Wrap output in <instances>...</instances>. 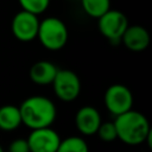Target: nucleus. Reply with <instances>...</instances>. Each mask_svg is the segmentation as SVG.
Here are the masks:
<instances>
[{
	"mask_svg": "<svg viewBox=\"0 0 152 152\" xmlns=\"http://www.w3.org/2000/svg\"><path fill=\"white\" fill-rule=\"evenodd\" d=\"M19 112L21 124L31 131L51 127L57 115L55 103L50 99L40 95L30 96L24 100L19 107Z\"/></svg>",
	"mask_w": 152,
	"mask_h": 152,
	"instance_id": "obj_1",
	"label": "nucleus"
},
{
	"mask_svg": "<svg viewBox=\"0 0 152 152\" xmlns=\"http://www.w3.org/2000/svg\"><path fill=\"white\" fill-rule=\"evenodd\" d=\"M113 124L116 129L118 139L131 146L144 144L152 133L147 118L142 113L133 109L115 116Z\"/></svg>",
	"mask_w": 152,
	"mask_h": 152,
	"instance_id": "obj_2",
	"label": "nucleus"
},
{
	"mask_svg": "<svg viewBox=\"0 0 152 152\" xmlns=\"http://www.w3.org/2000/svg\"><path fill=\"white\" fill-rule=\"evenodd\" d=\"M37 37L39 38L44 48L56 51L62 49L66 44L68 28L61 19L50 17L44 19L43 21H39Z\"/></svg>",
	"mask_w": 152,
	"mask_h": 152,
	"instance_id": "obj_3",
	"label": "nucleus"
},
{
	"mask_svg": "<svg viewBox=\"0 0 152 152\" xmlns=\"http://www.w3.org/2000/svg\"><path fill=\"white\" fill-rule=\"evenodd\" d=\"M51 84L56 96L64 102L76 100L81 91V81L71 70H58Z\"/></svg>",
	"mask_w": 152,
	"mask_h": 152,
	"instance_id": "obj_4",
	"label": "nucleus"
},
{
	"mask_svg": "<svg viewBox=\"0 0 152 152\" xmlns=\"http://www.w3.org/2000/svg\"><path fill=\"white\" fill-rule=\"evenodd\" d=\"M104 104L109 113L119 116L132 109L133 95L124 84H113L104 93Z\"/></svg>",
	"mask_w": 152,
	"mask_h": 152,
	"instance_id": "obj_5",
	"label": "nucleus"
},
{
	"mask_svg": "<svg viewBox=\"0 0 152 152\" xmlns=\"http://www.w3.org/2000/svg\"><path fill=\"white\" fill-rule=\"evenodd\" d=\"M127 27H128L127 18L120 11L109 10L107 13H104L102 17L99 18L100 32L112 42L120 40Z\"/></svg>",
	"mask_w": 152,
	"mask_h": 152,
	"instance_id": "obj_6",
	"label": "nucleus"
},
{
	"mask_svg": "<svg viewBox=\"0 0 152 152\" xmlns=\"http://www.w3.org/2000/svg\"><path fill=\"white\" fill-rule=\"evenodd\" d=\"M26 140L30 152H56L62 139L55 129L46 127L31 131Z\"/></svg>",
	"mask_w": 152,
	"mask_h": 152,
	"instance_id": "obj_7",
	"label": "nucleus"
},
{
	"mask_svg": "<svg viewBox=\"0 0 152 152\" xmlns=\"http://www.w3.org/2000/svg\"><path fill=\"white\" fill-rule=\"evenodd\" d=\"M39 27V20L37 15L20 11L12 20V32L18 40L31 42L37 37Z\"/></svg>",
	"mask_w": 152,
	"mask_h": 152,
	"instance_id": "obj_8",
	"label": "nucleus"
},
{
	"mask_svg": "<svg viewBox=\"0 0 152 152\" xmlns=\"http://www.w3.org/2000/svg\"><path fill=\"white\" fill-rule=\"evenodd\" d=\"M101 122L102 121L99 110L91 106L81 107L75 115V125L78 132L83 135L96 134Z\"/></svg>",
	"mask_w": 152,
	"mask_h": 152,
	"instance_id": "obj_9",
	"label": "nucleus"
},
{
	"mask_svg": "<svg viewBox=\"0 0 152 152\" xmlns=\"http://www.w3.org/2000/svg\"><path fill=\"white\" fill-rule=\"evenodd\" d=\"M125 46L134 52L145 50L150 44V34L147 30L140 25L128 26L121 37Z\"/></svg>",
	"mask_w": 152,
	"mask_h": 152,
	"instance_id": "obj_10",
	"label": "nucleus"
},
{
	"mask_svg": "<svg viewBox=\"0 0 152 152\" xmlns=\"http://www.w3.org/2000/svg\"><path fill=\"white\" fill-rule=\"evenodd\" d=\"M58 69L55 64L48 61H39L30 69V77L36 84L45 86L52 83Z\"/></svg>",
	"mask_w": 152,
	"mask_h": 152,
	"instance_id": "obj_11",
	"label": "nucleus"
},
{
	"mask_svg": "<svg viewBox=\"0 0 152 152\" xmlns=\"http://www.w3.org/2000/svg\"><path fill=\"white\" fill-rule=\"evenodd\" d=\"M21 125V116L19 107L13 104H5L0 107V129L5 132L15 131Z\"/></svg>",
	"mask_w": 152,
	"mask_h": 152,
	"instance_id": "obj_12",
	"label": "nucleus"
},
{
	"mask_svg": "<svg viewBox=\"0 0 152 152\" xmlns=\"http://www.w3.org/2000/svg\"><path fill=\"white\" fill-rule=\"evenodd\" d=\"M83 11L93 18H100L109 11L110 1L109 0H81Z\"/></svg>",
	"mask_w": 152,
	"mask_h": 152,
	"instance_id": "obj_13",
	"label": "nucleus"
},
{
	"mask_svg": "<svg viewBox=\"0 0 152 152\" xmlns=\"http://www.w3.org/2000/svg\"><path fill=\"white\" fill-rule=\"evenodd\" d=\"M56 152H89V147L83 138L71 135L61 140Z\"/></svg>",
	"mask_w": 152,
	"mask_h": 152,
	"instance_id": "obj_14",
	"label": "nucleus"
},
{
	"mask_svg": "<svg viewBox=\"0 0 152 152\" xmlns=\"http://www.w3.org/2000/svg\"><path fill=\"white\" fill-rule=\"evenodd\" d=\"M19 4L23 7V11L37 15L48 8L50 0H19Z\"/></svg>",
	"mask_w": 152,
	"mask_h": 152,
	"instance_id": "obj_15",
	"label": "nucleus"
},
{
	"mask_svg": "<svg viewBox=\"0 0 152 152\" xmlns=\"http://www.w3.org/2000/svg\"><path fill=\"white\" fill-rule=\"evenodd\" d=\"M96 134L99 135V138L104 141V142H110L118 139L116 137V129L115 126L112 121H107V122H101Z\"/></svg>",
	"mask_w": 152,
	"mask_h": 152,
	"instance_id": "obj_16",
	"label": "nucleus"
},
{
	"mask_svg": "<svg viewBox=\"0 0 152 152\" xmlns=\"http://www.w3.org/2000/svg\"><path fill=\"white\" fill-rule=\"evenodd\" d=\"M8 151L10 152H30L27 140L23 139V138L13 140L8 146Z\"/></svg>",
	"mask_w": 152,
	"mask_h": 152,
	"instance_id": "obj_17",
	"label": "nucleus"
},
{
	"mask_svg": "<svg viewBox=\"0 0 152 152\" xmlns=\"http://www.w3.org/2000/svg\"><path fill=\"white\" fill-rule=\"evenodd\" d=\"M0 152H5V151H4V148H2V146H1V145H0Z\"/></svg>",
	"mask_w": 152,
	"mask_h": 152,
	"instance_id": "obj_18",
	"label": "nucleus"
}]
</instances>
